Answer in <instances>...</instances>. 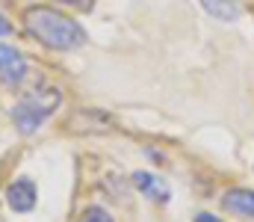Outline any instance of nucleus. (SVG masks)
I'll use <instances>...</instances> for the list:
<instances>
[{"instance_id":"obj_1","label":"nucleus","mask_w":254,"mask_h":222,"mask_svg":"<svg viewBox=\"0 0 254 222\" xmlns=\"http://www.w3.org/2000/svg\"><path fill=\"white\" fill-rule=\"evenodd\" d=\"M24 27L30 36H36L39 42H45L48 48H57V51H74V48L86 45L83 27L74 18H68L51 6H30L24 12Z\"/></svg>"},{"instance_id":"obj_2","label":"nucleus","mask_w":254,"mask_h":222,"mask_svg":"<svg viewBox=\"0 0 254 222\" xmlns=\"http://www.w3.org/2000/svg\"><path fill=\"white\" fill-rule=\"evenodd\" d=\"M60 104V89L54 86H42V89H33L24 101L15 104L12 110V122L21 134H33Z\"/></svg>"},{"instance_id":"obj_3","label":"nucleus","mask_w":254,"mask_h":222,"mask_svg":"<svg viewBox=\"0 0 254 222\" xmlns=\"http://www.w3.org/2000/svg\"><path fill=\"white\" fill-rule=\"evenodd\" d=\"M6 202H9V208L12 211H33L36 208V184L30 181V178H18V181H12L9 184V190H6Z\"/></svg>"},{"instance_id":"obj_4","label":"nucleus","mask_w":254,"mask_h":222,"mask_svg":"<svg viewBox=\"0 0 254 222\" xmlns=\"http://www.w3.org/2000/svg\"><path fill=\"white\" fill-rule=\"evenodd\" d=\"M24 74H27V63H24V57H21L15 48L0 45V80L15 86V83L24 80Z\"/></svg>"},{"instance_id":"obj_5","label":"nucleus","mask_w":254,"mask_h":222,"mask_svg":"<svg viewBox=\"0 0 254 222\" xmlns=\"http://www.w3.org/2000/svg\"><path fill=\"white\" fill-rule=\"evenodd\" d=\"M225 211L240 214V217H254V193L252 190H228L222 196Z\"/></svg>"},{"instance_id":"obj_6","label":"nucleus","mask_w":254,"mask_h":222,"mask_svg":"<svg viewBox=\"0 0 254 222\" xmlns=\"http://www.w3.org/2000/svg\"><path fill=\"white\" fill-rule=\"evenodd\" d=\"M133 184L148 196V199H154V202H169L172 199V193H169V187H163L160 184V178H154V175H145V172H136L133 175Z\"/></svg>"},{"instance_id":"obj_7","label":"nucleus","mask_w":254,"mask_h":222,"mask_svg":"<svg viewBox=\"0 0 254 222\" xmlns=\"http://www.w3.org/2000/svg\"><path fill=\"white\" fill-rule=\"evenodd\" d=\"M201 6L219 21H237L240 18V3L237 0H201Z\"/></svg>"},{"instance_id":"obj_8","label":"nucleus","mask_w":254,"mask_h":222,"mask_svg":"<svg viewBox=\"0 0 254 222\" xmlns=\"http://www.w3.org/2000/svg\"><path fill=\"white\" fill-rule=\"evenodd\" d=\"M77 222H113V217H110L104 208H89V211H86Z\"/></svg>"},{"instance_id":"obj_9","label":"nucleus","mask_w":254,"mask_h":222,"mask_svg":"<svg viewBox=\"0 0 254 222\" xmlns=\"http://www.w3.org/2000/svg\"><path fill=\"white\" fill-rule=\"evenodd\" d=\"M60 3H68V6H77V9H92V0H60Z\"/></svg>"},{"instance_id":"obj_10","label":"nucleus","mask_w":254,"mask_h":222,"mask_svg":"<svg viewBox=\"0 0 254 222\" xmlns=\"http://www.w3.org/2000/svg\"><path fill=\"white\" fill-rule=\"evenodd\" d=\"M195 222H222V220H216L213 214H198V217H195Z\"/></svg>"},{"instance_id":"obj_11","label":"nucleus","mask_w":254,"mask_h":222,"mask_svg":"<svg viewBox=\"0 0 254 222\" xmlns=\"http://www.w3.org/2000/svg\"><path fill=\"white\" fill-rule=\"evenodd\" d=\"M6 33H9V21L0 15V36H6Z\"/></svg>"}]
</instances>
